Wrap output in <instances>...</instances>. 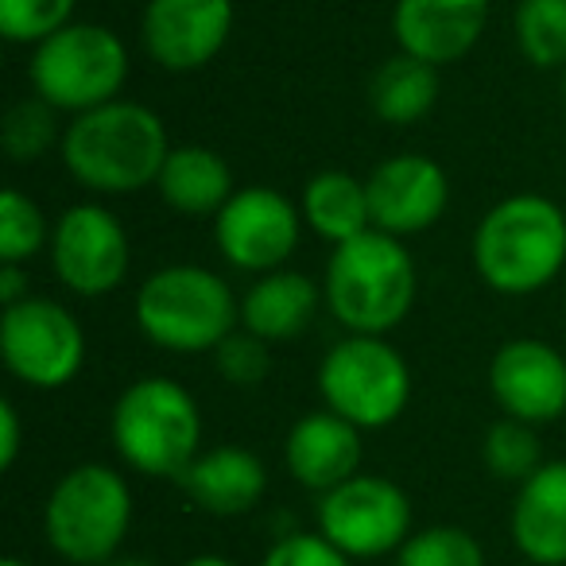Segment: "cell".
Instances as JSON below:
<instances>
[{
  "instance_id": "2",
  "label": "cell",
  "mask_w": 566,
  "mask_h": 566,
  "mask_svg": "<svg viewBox=\"0 0 566 566\" xmlns=\"http://www.w3.org/2000/svg\"><path fill=\"white\" fill-rule=\"evenodd\" d=\"M473 268L509 300L551 287L566 268V210L535 190L501 198L473 229Z\"/></svg>"
},
{
  "instance_id": "4",
  "label": "cell",
  "mask_w": 566,
  "mask_h": 566,
  "mask_svg": "<svg viewBox=\"0 0 566 566\" xmlns=\"http://www.w3.org/2000/svg\"><path fill=\"white\" fill-rule=\"evenodd\" d=\"M140 334L167 354H213L241 326V300L202 264H167L140 283L133 303Z\"/></svg>"
},
{
  "instance_id": "36",
  "label": "cell",
  "mask_w": 566,
  "mask_h": 566,
  "mask_svg": "<svg viewBox=\"0 0 566 566\" xmlns=\"http://www.w3.org/2000/svg\"><path fill=\"white\" fill-rule=\"evenodd\" d=\"M0 566H32V563H24V558H4Z\"/></svg>"
},
{
  "instance_id": "35",
  "label": "cell",
  "mask_w": 566,
  "mask_h": 566,
  "mask_svg": "<svg viewBox=\"0 0 566 566\" xmlns=\"http://www.w3.org/2000/svg\"><path fill=\"white\" fill-rule=\"evenodd\" d=\"M182 566H237V563H229L226 555H195V558H187Z\"/></svg>"
},
{
  "instance_id": "13",
  "label": "cell",
  "mask_w": 566,
  "mask_h": 566,
  "mask_svg": "<svg viewBox=\"0 0 566 566\" xmlns=\"http://www.w3.org/2000/svg\"><path fill=\"white\" fill-rule=\"evenodd\" d=\"M233 20V0H148L140 17V43L167 74H190L226 51Z\"/></svg>"
},
{
  "instance_id": "5",
  "label": "cell",
  "mask_w": 566,
  "mask_h": 566,
  "mask_svg": "<svg viewBox=\"0 0 566 566\" xmlns=\"http://www.w3.org/2000/svg\"><path fill=\"white\" fill-rule=\"evenodd\" d=\"M109 439L128 470L179 481L202 454V411L179 380L136 377L113 403Z\"/></svg>"
},
{
  "instance_id": "30",
  "label": "cell",
  "mask_w": 566,
  "mask_h": 566,
  "mask_svg": "<svg viewBox=\"0 0 566 566\" xmlns=\"http://www.w3.org/2000/svg\"><path fill=\"white\" fill-rule=\"evenodd\" d=\"M210 357L218 377L233 388H256L272 373V346L264 338H256V334H249L244 326H237Z\"/></svg>"
},
{
  "instance_id": "15",
  "label": "cell",
  "mask_w": 566,
  "mask_h": 566,
  "mask_svg": "<svg viewBox=\"0 0 566 566\" xmlns=\"http://www.w3.org/2000/svg\"><path fill=\"white\" fill-rule=\"evenodd\" d=\"M365 187H369L373 229L400 237V241L427 233L450 202L447 171L423 151H396L380 159Z\"/></svg>"
},
{
  "instance_id": "38",
  "label": "cell",
  "mask_w": 566,
  "mask_h": 566,
  "mask_svg": "<svg viewBox=\"0 0 566 566\" xmlns=\"http://www.w3.org/2000/svg\"><path fill=\"white\" fill-rule=\"evenodd\" d=\"M563 210H566V206H563Z\"/></svg>"
},
{
  "instance_id": "11",
  "label": "cell",
  "mask_w": 566,
  "mask_h": 566,
  "mask_svg": "<svg viewBox=\"0 0 566 566\" xmlns=\"http://www.w3.org/2000/svg\"><path fill=\"white\" fill-rule=\"evenodd\" d=\"M318 532L349 558L396 555L411 535V501L396 481L357 473L318 496Z\"/></svg>"
},
{
  "instance_id": "21",
  "label": "cell",
  "mask_w": 566,
  "mask_h": 566,
  "mask_svg": "<svg viewBox=\"0 0 566 566\" xmlns=\"http://www.w3.org/2000/svg\"><path fill=\"white\" fill-rule=\"evenodd\" d=\"M156 190L167 210L182 213V218H218L221 206L237 195V182L221 151L206 148V144H179L167 156Z\"/></svg>"
},
{
  "instance_id": "28",
  "label": "cell",
  "mask_w": 566,
  "mask_h": 566,
  "mask_svg": "<svg viewBox=\"0 0 566 566\" xmlns=\"http://www.w3.org/2000/svg\"><path fill=\"white\" fill-rule=\"evenodd\" d=\"M392 566H485V547L478 535L458 524L419 527L392 555Z\"/></svg>"
},
{
  "instance_id": "14",
  "label": "cell",
  "mask_w": 566,
  "mask_h": 566,
  "mask_svg": "<svg viewBox=\"0 0 566 566\" xmlns=\"http://www.w3.org/2000/svg\"><path fill=\"white\" fill-rule=\"evenodd\" d=\"M489 392L501 416L555 423L566 416V357L543 338H512L489 361Z\"/></svg>"
},
{
  "instance_id": "18",
  "label": "cell",
  "mask_w": 566,
  "mask_h": 566,
  "mask_svg": "<svg viewBox=\"0 0 566 566\" xmlns=\"http://www.w3.org/2000/svg\"><path fill=\"white\" fill-rule=\"evenodd\" d=\"M509 532L532 566H566V458L543 462L516 489Z\"/></svg>"
},
{
  "instance_id": "34",
  "label": "cell",
  "mask_w": 566,
  "mask_h": 566,
  "mask_svg": "<svg viewBox=\"0 0 566 566\" xmlns=\"http://www.w3.org/2000/svg\"><path fill=\"white\" fill-rule=\"evenodd\" d=\"M102 566H159V563H151V558H144V555H125V551H120V555H113L109 563H102Z\"/></svg>"
},
{
  "instance_id": "19",
  "label": "cell",
  "mask_w": 566,
  "mask_h": 566,
  "mask_svg": "<svg viewBox=\"0 0 566 566\" xmlns=\"http://www.w3.org/2000/svg\"><path fill=\"white\" fill-rule=\"evenodd\" d=\"M179 485L206 516H244L264 501L268 465L244 447H213L182 470Z\"/></svg>"
},
{
  "instance_id": "8",
  "label": "cell",
  "mask_w": 566,
  "mask_h": 566,
  "mask_svg": "<svg viewBox=\"0 0 566 566\" xmlns=\"http://www.w3.org/2000/svg\"><path fill=\"white\" fill-rule=\"evenodd\" d=\"M318 396L334 416L361 431H385L408 411L411 369L377 334H346L318 365Z\"/></svg>"
},
{
  "instance_id": "23",
  "label": "cell",
  "mask_w": 566,
  "mask_h": 566,
  "mask_svg": "<svg viewBox=\"0 0 566 566\" xmlns=\"http://www.w3.org/2000/svg\"><path fill=\"white\" fill-rule=\"evenodd\" d=\"M434 102H439V66L423 63L408 51L385 59L369 82V109L385 125H416L434 109Z\"/></svg>"
},
{
  "instance_id": "37",
  "label": "cell",
  "mask_w": 566,
  "mask_h": 566,
  "mask_svg": "<svg viewBox=\"0 0 566 566\" xmlns=\"http://www.w3.org/2000/svg\"><path fill=\"white\" fill-rule=\"evenodd\" d=\"M563 109H566V71H563Z\"/></svg>"
},
{
  "instance_id": "9",
  "label": "cell",
  "mask_w": 566,
  "mask_h": 566,
  "mask_svg": "<svg viewBox=\"0 0 566 566\" xmlns=\"http://www.w3.org/2000/svg\"><path fill=\"white\" fill-rule=\"evenodd\" d=\"M0 357L20 385L35 392L66 388L86 365V331L55 300L28 295L0 318Z\"/></svg>"
},
{
  "instance_id": "29",
  "label": "cell",
  "mask_w": 566,
  "mask_h": 566,
  "mask_svg": "<svg viewBox=\"0 0 566 566\" xmlns=\"http://www.w3.org/2000/svg\"><path fill=\"white\" fill-rule=\"evenodd\" d=\"M78 0H0V35L17 48H40L74 24Z\"/></svg>"
},
{
  "instance_id": "20",
  "label": "cell",
  "mask_w": 566,
  "mask_h": 566,
  "mask_svg": "<svg viewBox=\"0 0 566 566\" xmlns=\"http://www.w3.org/2000/svg\"><path fill=\"white\" fill-rule=\"evenodd\" d=\"M323 300V283L311 275L295 272V268H280V272H264L249 283V292L241 295V326L268 346L280 342H295L318 315Z\"/></svg>"
},
{
  "instance_id": "7",
  "label": "cell",
  "mask_w": 566,
  "mask_h": 566,
  "mask_svg": "<svg viewBox=\"0 0 566 566\" xmlns=\"http://www.w3.org/2000/svg\"><path fill=\"white\" fill-rule=\"evenodd\" d=\"M32 90L59 113H90L120 97L128 82V48L113 28L74 20L32 48Z\"/></svg>"
},
{
  "instance_id": "33",
  "label": "cell",
  "mask_w": 566,
  "mask_h": 566,
  "mask_svg": "<svg viewBox=\"0 0 566 566\" xmlns=\"http://www.w3.org/2000/svg\"><path fill=\"white\" fill-rule=\"evenodd\" d=\"M28 295H32V287H28L24 264H0V300H4V307H17Z\"/></svg>"
},
{
  "instance_id": "6",
  "label": "cell",
  "mask_w": 566,
  "mask_h": 566,
  "mask_svg": "<svg viewBox=\"0 0 566 566\" xmlns=\"http://www.w3.org/2000/svg\"><path fill=\"white\" fill-rule=\"evenodd\" d=\"M133 527V489L105 462H82L51 485L43 504V535L59 558L102 566L120 555Z\"/></svg>"
},
{
  "instance_id": "25",
  "label": "cell",
  "mask_w": 566,
  "mask_h": 566,
  "mask_svg": "<svg viewBox=\"0 0 566 566\" xmlns=\"http://www.w3.org/2000/svg\"><path fill=\"white\" fill-rule=\"evenodd\" d=\"M59 128V109L51 102H43L40 94L20 97L17 105H9L4 120H0V144L9 151V159L17 164H35V159L48 156L55 144H63Z\"/></svg>"
},
{
  "instance_id": "31",
  "label": "cell",
  "mask_w": 566,
  "mask_h": 566,
  "mask_svg": "<svg viewBox=\"0 0 566 566\" xmlns=\"http://www.w3.org/2000/svg\"><path fill=\"white\" fill-rule=\"evenodd\" d=\"M260 566H354V558L334 547L323 532H292L268 547Z\"/></svg>"
},
{
  "instance_id": "32",
  "label": "cell",
  "mask_w": 566,
  "mask_h": 566,
  "mask_svg": "<svg viewBox=\"0 0 566 566\" xmlns=\"http://www.w3.org/2000/svg\"><path fill=\"white\" fill-rule=\"evenodd\" d=\"M24 447V427H20V411L12 400H0V465L12 470Z\"/></svg>"
},
{
  "instance_id": "27",
  "label": "cell",
  "mask_w": 566,
  "mask_h": 566,
  "mask_svg": "<svg viewBox=\"0 0 566 566\" xmlns=\"http://www.w3.org/2000/svg\"><path fill=\"white\" fill-rule=\"evenodd\" d=\"M48 213L24 195L9 187L0 195V264H32L43 249L51 244Z\"/></svg>"
},
{
  "instance_id": "26",
  "label": "cell",
  "mask_w": 566,
  "mask_h": 566,
  "mask_svg": "<svg viewBox=\"0 0 566 566\" xmlns=\"http://www.w3.org/2000/svg\"><path fill=\"white\" fill-rule=\"evenodd\" d=\"M481 462L493 473L496 481H512V485H524L535 470L543 465V447L535 439L532 423H520V419H496L493 427L481 439Z\"/></svg>"
},
{
  "instance_id": "24",
  "label": "cell",
  "mask_w": 566,
  "mask_h": 566,
  "mask_svg": "<svg viewBox=\"0 0 566 566\" xmlns=\"http://www.w3.org/2000/svg\"><path fill=\"white\" fill-rule=\"evenodd\" d=\"M512 40L535 71H566V0H520Z\"/></svg>"
},
{
  "instance_id": "10",
  "label": "cell",
  "mask_w": 566,
  "mask_h": 566,
  "mask_svg": "<svg viewBox=\"0 0 566 566\" xmlns=\"http://www.w3.org/2000/svg\"><path fill=\"white\" fill-rule=\"evenodd\" d=\"M48 256L66 292L82 300H105L125 283L133 264L125 221L102 202H78L51 226Z\"/></svg>"
},
{
  "instance_id": "22",
  "label": "cell",
  "mask_w": 566,
  "mask_h": 566,
  "mask_svg": "<svg viewBox=\"0 0 566 566\" xmlns=\"http://www.w3.org/2000/svg\"><path fill=\"white\" fill-rule=\"evenodd\" d=\"M303 226L331 244H346L373 229V206L365 179L349 171H318L300 195Z\"/></svg>"
},
{
  "instance_id": "16",
  "label": "cell",
  "mask_w": 566,
  "mask_h": 566,
  "mask_svg": "<svg viewBox=\"0 0 566 566\" xmlns=\"http://www.w3.org/2000/svg\"><path fill=\"white\" fill-rule=\"evenodd\" d=\"M489 0H396L392 40L431 66H450L481 43Z\"/></svg>"
},
{
  "instance_id": "17",
  "label": "cell",
  "mask_w": 566,
  "mask_h": 566,
  "mask_svg": "<svg viewBox=\"0 0 566 566\" xmlns=\"http://www.w3.org/2000/svg\"><path fill=\"white\" fill-rule=\"evenodd\" d=\"M361 458H365L361 427L334 416L331 408L300 416L292 431H287V442H283L287 473L318 496L338 489L342 481L357 478L361 473Z\"/></svg>"
},
{
  "instance_id": "3",
  "label": "cell",
  "mask_w": 566,
  "mask_h": 566,
  "mask_svg": "<svg viewBox=\"0 0 566 566\" xmlns=\"http://www.w3.org/2000/svg\"><path fill=\"white\" fill-rule=\"evenodd\" d=\"M419 272L411 252L403 249L400 237L369 233L354 237L346 244H334L323 275V300L326 311L346 326L349 334H377L403 323L416 307Z\"/></svg>"
},
{
  "instance_id": "1",
  "label": "cell",
  "mask_w": 566,
  "mask_h": 566,
  "mask_svg": "<svg viewBox=\"0 0 566 566\" xmlns=\"http://www.w3.org/2000/svg\"><path fill=\"white\" fill-rule=\"evenodd\" d=\"M59 151L78 187L117 198L156 187L171 156V140L156 109L117 97V102L71 117Z\"/></svg>"
},
{
  "instance_id": "12",
  "label": "cell",
  "mask_w": 566,
  "mask_h": 566,
  "mask_svg": "<svg viewBox=\"0 0 566 566\" xmlns=\"http://www.w3.org/2000/svg\"><path fill=\"white\" fill-rule=\"evenodd\" d=\"M213 241L237 272H280L303 241V210L272 187H237L213 218Z\"/></svg>"
}]
</instances>
